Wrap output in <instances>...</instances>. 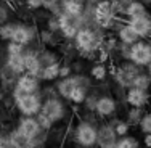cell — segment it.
Masks as SVG:
<instances>
[{"label":"cell","mask_w":151,"mask_h":148,"mask_svg":"<svg viewBox=\"0 0 151 148\" xmlns=\"http://www.w3.org/2000/svg\"><path fill=\"white\" fill-rule=\"evenodd\" d=\"M74 140L84 148L95 147L96 145V126L90 121H84V119H82V121L76 126Z\"/></svg>","instance_id":"cell-1"},{"label":"cell","mask_w":151,"mask_h":148,"mask_svg":"<svg viewBox=\"0 0 151 148\" xmlns=\"http://www.w3.org/2000/svg\"><path fill=\"white\" fill-rule=\"evenodd\" d=\"M79 85L88 89V87L92 85V82H90V79H88L87 76L71 74V76H68V77H63V79L58 82V85H56V93H58L60 97H63V98L69 100L71 92H73L76 87H79Z\"/></svg>","instance_id":"cell-2"},{"label":"cell","mask_w":151,"mask_h":148,"mask_svg":"<svg viewBox=\"0 0 151 148\" xmlns=\"http://www.w3.org/2000/svg\"><path fill=\"white\" fill-rule=\"evenodd\" d=\"M39 113L44 114L45 118H48L50 121L55 124V122L61 121V119L66 116V108H64L63 102H61L58 97H50V98L44 100L42 108H40Z\"/></svg>","instance_id":"cell-3"},{"label":"cell","mask_w":151,"mask_h":148,"mask_svg":"<svg viewBox=\"0 0 151 148\" xmlns=\"http://www.w3.org/2000/svg\"><path fill=\"white\" fill-rule=\"evenodd\" d=\"M42 102L44 100H42V95L39 92L37 93H27L24 98L15 102V106L24 116H35L42 108Z\"/></svg>","instance_id":"cell-4"},{"label":"cell","mask_w":151,"mask_h":148,"mask_svg":"<svg viewBox=\"0 0 151 148\" xmlns=\"http://www.w3.org/2000/svg\"><path fill=\"white\" fill-rule=\"evenodd\" d=\"M93 18L95 23L100 27H111L114 23V12H113V5L108 0H101L96 3L95 10H93Z\"/></svg>","instance_id":"cell-5"},{"label":"cell","mask_w":151,"mask_h":148,"mask_svg":"<svg viewBox=\"0 0 151 148\" xmlns=\"http://www.w3.org/2000/svg\"><path fill=\"white\" fill-rule=\"evenodd\" d=\"M130 61L138 64L140 68H146L151 63V45L146 42L137 40L130 45Z\"/></svg>","instance_id":"cell-6"},{"label":"cell","mask_w":151,"mask_h":148,"mask_svg":"<svg viewBox=\"0 0 151 148\" xmlns=\"http://www.w3.org/2000/svg\"><path fill=\"white\" fill-rule=\"evenodd\" d=\"M58 19H60V31L63 32V35L66 39H74L77 31L82 26V18L64 12L63 15H60Z\"/></svg>","instance_id":"cell-7"},{"label":"cell","mask_w":151,"mask_h":148,"mask_svg":"<svg viewBox=\"0 0 151 148\" xmlns=\"http://www.w3.org/2000/svg\"><path fill=\"white\" fill-rule=\"evenodd\" d=\"M116 142H117V135L114 132L111 122L109 124L105 122V124L98 126V129H96V145L100 148H111L116 145Z\"/></svg>","instance_id":"cell-8"},{"label":"cell","mask_w":151,"mask_h":148,"mask_svg":"<svg viewBox=\"0 0 151 148\" xmlns=\"http://www.w3.org/2000/svg\"><path fill=\"white\" fill-rule=\"evenodd\" d=\"M116 110H117L116 98H113L109 95H101L96 102L95 114L101 119H106V118H113L116 114Z\"/></svg>","instance_id":"cell-9"},{"label":"cell","mask_w":151,"mask_h":148,"mask_svg":"<svg viewBox=\"0 0 151 148\" xmlns=\"http://www.w3.org/2000/svg\"><path fill=\"white\" fill-rule=\"evenodd\" d=\"M151 98L150 92H145V90H140L137 87H130L125 92V102L130 106H135V108H145L148 105Z\"/></svg>","instance_id":"cell-10"},{"label":"cell","mask_w":151,"mask_h":148,"mask_svg":"<svg viewBox=\"0 0 151 148\" xmlns=\"http://www.w3.org/2000/svg\"><path fill=\"white\" fill-rule=\"evenodd\" d=\"M18 131L21 134H24L26 137H29V139H35V137L39 135L44 129L40 127V124L37 122V119L34 116H24L23 119L19 121V124H18Z\"/></svg>","instance_id":"cell-11"},{"label":"cell","mask_w":151,"mask_h":148,"mask_svg":"<svg viewBox=\"0 0 151 148\" xmlns=\"http://www.w3.org/2000/svg\"><path fill=\"white\" fill-rule=\"evenodd\" d=\"M127 24L135 31V34L138 35L140 39L151 34V19L146 15L145 16H138V18H130Z\"/></svg>","instance_id":"cell-12"},{"label":"cell","mask_w":151,"mask_h":148,"mask_svg":"<svg viewBox=\"0 0 151 148\" xmlns=\"http://www.w3.org/2000/svg\"><path fill=\"white\" fill-rule=\"evenodd\" d=\"M23 58H24V73L32 74V76H35V77H40L42 64H40V61H39V58H37V53L24 52Z\"/></svg>","instance_id":"cell-13"},{"label":"cell","mask_w":151,"mask_h":148,"mask_svg":"<svg viewBox=\"0 0 151 148\" xmlns=\"http://www.w3.org/2000/svg\"><path fill=\"white\" fill-rule=\"evenodd\" d=\"M16 85H19L21 89H24L27 93H37L40 90V84H39V77L32 74H27V73H23L19 74L16 81Z\"/></svg>","instance_id":"cell-14"},{"label":"cell","mask_w":151,"mask_h":148,"mask_svg":"<svg viewBox=\"0 0 151 148\" xmlns=\"http://www.w3.org/2000/svg\"><path fill=\"white\" fill-rule=\"evenodd\" d=\"M6 137H8V142H10V145H12V148H35L32 139L26 137L24 134H21L18 129L12 131Z\"/></svg>","instance_id":"cell-15"},{"label":"cell","mask_w":151,"mask_h":148,"mask_svg":"<svg viewBox=\"0 0 151 148\" xmlns=\"http://www.w3.org/2000/svg\"><path fill=\"white\" fill-rule=\"evenodd\" d=\"M32 39H34V32H32L29 27H26V26H16L15 27V32H13L12 40L16 42V44H21V45H27Z\"/></svg>","instance_id":"cell-16"},{"label":"cell","mask_w":151,"mask_h":148,"mask_svg":"<svg viewBox=\"0 0 151 148\" xmlns=\"http://www.w3.org/2000/svg\"><path fill=\"white\" fill-rule=\"evenodd\" d=\"M60 68H61V64L58 61H55V63H52V64H47V66L42 68L40 79H44L47 82L56 81V79L60 77Z\"/></svg>","instance_id":"cell-17"},{"label":"cell","mask_w":151,"mask_h":148,"mask_svg":"<svg viewBox=\"0 0 151 148\" xmlns=\"http://www.w3.org/2000/svg\"><path fill=\"white\" fill-rule=\"evenodd\" d=\"M117 37H119V40L122 42V44H127V45H132L135 44L137 40H138V35L135 34V31L132 29L129 24H124V26L119 29V34H117Z\"/></svg>","instance_id":"cell-18"},{"label":"cell","mask_w":151,"mask_h":148,"mask_svg":"<svg viewBox=\"0 0 151 148\" xmlns=\"http://www.w3.org/2000/svg\"><path fill=\"white\" fill-rule=\"evenodd\" d=\"M125 15L129 18H138L146 15V8L143 2H130L125 8Z\"/></svg>","instance_id":"cell-19"},{"label":"cell","mask_w":151,"mask_h":148,"mask_svg":"<svg viewBox=\"0 0 151 148\" xmlns=\"http://www.w3.org/2000/svg\"><path fill=\"white\" fill-rule=\"evenodd\" d=\"M143 114H145V111H143V108H135V106H130V110L127 111V116H125V121H127V124L130 126H138L140 121H142Z\"/></svg>","instance_id":"cell-20"},{"label":"cell","mask_w":151,"mask_h":148,"mask_svg":"<svg viewBox=\"0 0 151 148\" xmlns=\"http://www.w3.org/2000/svg\"><path fill=\"white\" fill-rule=\"evenodd\" d=\"M6 64H8L16 74H23L24 73V58H23V55H8Z\"/></svg>","instance_id":"cell-21"},{"label":"cell","mask_w":151,"mask_h":148,"mask_svg":"<svg viewBox=\"0 0 151 148\" xmlns=\"http://www.w3.org/2000/svg\"><path fill=\"white\" fill-rule=\"evenodd\" d=\"M132 87H137V89H140V90L150 92V89H151V77H150V74L140 73V74L134 79V84H132Z\"/></svg>","instance_id":"cell-22"},{"label":"cell","mask_w":151,"mask_h":148,"mask_svg":"<svg viewBox=\"0 0 151 148\" xmlns=\"http://www.w3.org/2000/svg\"><path fill=\"white\" fill-rule=\"evenodd\" d=\"M85 98H87V87H82V85L76 87L69 95V102H73L74 105H82Z\"/></svg>","instance_id":"cell-23"},{"label":"cell","mask_w":151,"mask_h":148,"mask_svg":"<svg viewBox=\"0 0 151 148\" xmlns=\"http://www.w3.org/2000/svg\"><path fill=\"white\" fill-rule=\"evenodd\" d=\"M116 147L117 148H140V142L132 135H124V137H119L116 142Z\"/></svg>","instance_id":"cell-24"},{"label":"cell","mask_w":151,"mask_h":148,"mask_svg":"<svg viewBox=\"0 0 151 148\" xmlns=\"http://www.w3.org/2000/svg\"><path fill=\"white\" fill-rule=\"evenodd\" d=\"M111 126H113V129H114V132H116L117 137L127 135L129 131H130V126L127 124L125 119H114V121L111 122Z\"/></svg>","instance_id":"cell-25"},{"label":"cell","mask_w":151,"mask_h":148,"mask_svg":"<svg viewBox=\"0 0 151 148\" xmlns=\"http://www.w3.org/2000/svg\"><path fill=\"white\" fill-rule=\"evenodd\" d=\"M90 76L95 81H105L108 76V68L105 66V63H96L95 66H92Z\"/></svg>","instance_id":"cell-26"},{"label":"cell","mask_w":151,"mask_h":148,"mask_svg":"<svg viewBox=\"0 0 151 148\" xmlns=\"http://www.w3.org/2000/svg\"><path fill=\"white\" fill-rule=\"evenodd\" d=\"M63 5H64V12H66V13L82 16V12H84V5H82V2H74V0H68V2H63Z\"/></svg>","instance_id":"cell-27"},{"label":"cell","mask_w":151,"mask_h":148,"mask_svg":"<svg viewBox=\"0 0 151 148\" xmlns=\"http://www.w3.org/2000/svg\"><path fill=\"white\" fill-rule=\"evenodd\" d=\"M15 24L8 23V24H2L0 26V39L2 40H12L13 32H15Z\"/></svg>","instance_id":"cell-28"},{"label":"cell","mask_w":151,"mask_h":148,"mask_svg":"<svg viewBox=\"0 0 151 148\" xmlns=\"http://www.w3.org/2000/svg\"><path fill=\"white\" fill-rule=\"evenodd\" d=\"M100 97L95 95V93H90V95H87V98H85V110L88 111V113H95V108H96V102H98Z\"/></svg>","instance_id":"cell-29"},{"label":"cell","mask_w":151,"mask_h":148,"mask_svg":"<svg viewBox=\"0 0 151 148\" xmlns=\"http://www.w3.org/2000/svg\"><path fill=\"white\" fill-rule=\"evenodd\" d=\"M140 131H142L143 134H150L151 132V113H145L142 118V121H140Z\"/></svg>","instance_id":"cell-30"},{"label":"cell","mask_w":151,"mask_h":148,"mask_svg":"<svg viewBox=\"0 0 151 148\" xmlns=\"http://www.w3.org/2000/svg\"><path fill=\"white\" fill-rule=\"evenodd\" d=\"M6 52H8V55H23L24 53V45L10 40V44L6 45Z\"/></svg>","instance_id":"cell-31"},{"label":"cell","mask_w":151,"mask_h":148,"mask_svg":"<svg viewBox=\"0 0 151 148\" xmlns=\"http://www.w3.org/2000/svg\"><path fill=\"white\" fill-rule=\"evenodd\" d=\"M71 74H73V66H71V64H61L60 77L63 79V77H68V76H71Z\"/></svg>","instance_id":"cell-32"},{"label":"cell","mask_w":151,"mask_h":148,"mask_svg":"<svg viewBox=\"0 0 151 148\" xmlns=\"http://www.w3.org/2000/svg\"><path fill=\"white\" fill-rule=\"evenodd\" d=\"M31 8H39V6L44 5V0H24Z\"/></svg>","instance_id":"cell-33"},{"label":"cell","mask_w":151,"mask_h":148,"mask_svg":"<svg viewBox=\"0 0 151 148\" xmlns=\"http://www.w3.org/2000/svg\"><path fill=\"white\" fill-rule=\"evenodd\" d=\"M6 18H8V12H6L3 6H0V26L6 21Z\"/></svg>","instance_id":"cell-34"},{"label":"cell","mask_w":151,"mask_h":148,"mask_svg":"<svg viewBox=\"0 0 151 148\" xmlns=\"http://www.w3.org/2000/svg\"><path fill=\"white\" fill-rule=\"evenodd\" d=\"M143 143H145L146 148H151V132L145 134V137H143Z\"/></svg>","instance_id":"cell-35"},{"label":"cell","mask_w":151,"mask_h":148,"mask_svg":"<svg viewBox=\"0 0 151 148\" xmlns=\"http://www.w3.org/2000/svg\"><path fill=\"white\" fill-rule=\"evenodd\" d=\"M5 100V93H3V90H0V102H3Z\"/></svg>","instance_id":"cell-36"},{"label":"cell","mask_w":151,"mask_h":148,"mask_svg":"<svg viewBox=\"0 0 151 148\" xmlns=\"http://www.w3.org/2000/svg\"><path fill=\"white\" fill-rule=\"evenodd\" d=\"M63 2H68V0H63ZM74 2H82V0H74Z\"/></svg>","instance_id":"cell-37"},{"label":"cell","mask_w":151,"mask_h":148,"mask_svg":"<svg viewBox=\"0 0 151 148\" xmlns=\"http://www.w3.org/2000/svg\"><path fill=\"white\" fill-rule=\"evenodd\" d=\"M111 148H117V147H116V145H114V147H111Z\"/></svg>","instance_id":"cell-38"},{"label":"cell","mask_w":151,"mask_h":148,"mask_svg":"<svg viewBox=\"0 0 151 148\" xmlns=\"http://www.w3.org/2000/svg\"><path fill=\"white\" fill-rule=\"evenodd\" d=\"M150 45H151V40H150Z\"/></svg>","instance_id":"cell-39"}]
</instances>
